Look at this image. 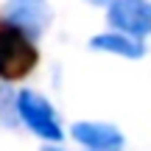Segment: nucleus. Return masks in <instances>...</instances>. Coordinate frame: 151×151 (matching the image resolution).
Wrapping results in <instances>:
<instances>
[{
	"instance_id": "7",
	"label": "nucleus",
	"mask_w": 151,
	"mask_h": 151,
	"mask_svg": "<svg viewBox=\"0 0 151 151\" xmlns=\"http://www.w3.org/2000/svg\"><path fill=\"white\" fill-rule=\"evenodd\" d=\"M90 3H106V0H90Z\"/></svg>"
},
{
	"instance_id": "1",
	"label": "nucleus",
	"mask_w": 151,
	"mask_h": 151,
	"mask_svg": "<svg viewBox=\"0 0 151 151\" xmlns=\"http://www.w3.org/2000/svg\"><path fill=\"white\" fill-rule=\"evenodd\" d=\"M37 65V48L31 34H25L11 20L0 22V78L17 81L28 76Z\"/></svg>"
},
{
	"instance_id": "2",
	"label": "nucleus",
	"mask_w": 151,
	"mask_h": 151,
	"mask_svg": "<svg viewBox=\"0 0 151 151\" xmlns=\"http://www.w3.org/2000/svg\"><path fill=\"white\" fill-rule=\"evenodd\" d=\"M17 112L25 120V126H31L42 140H48V143H59L62 140V129L56 123V112L42 95H37L31 90L20 92L17 95Z\"/></svg>"
},
{
	"instance_id": "3",
	"label": "nucleus",
	"mask_w": 151,
	"mask_h": 151,
	"mask_svg": "<svg viewBox=\"0 0 151 151\" xmlns=\"http://www.w3.org/2000/svg\"><path fill=\"white\" fill-rule=\"evenodd\" d=\"M109 22L118 31L143 39L151 34V3L148 0H112Z\"/></svg>"
},
{
	"instance_id": "5",
	"label": "nucleus",
	"mask_w": 151,
	"mask_h": 151,
	"mask_svg": "<svg viewBox=\"0 0 151 151\" xmlns=\"http://www.w3.org/2000/svg\"><path fill=\"white\" fill-rule=\"evenodd\" d=\"M73 137L81 146H87L92 151L120 148V143H123V134L109 123H76L73 126Z\"/></svg>"
},
{
	"instance_id": "8",
	"label": "nucleus",
	"mask_w": 151,
	"mask_h": 151,
	"mask_svg": "<svg viewBox=\"0 0 151 151\" xmlns=\"http://www.w3.org/2000/svg\"><path fill=\"white\" fill-rule=\"evenodd\" d=\"M45 151H56V148H45Z\"/></svg>"
},
{
	"instance_id": "6",
	"label": "nucleus",
	"mask_w": 151,
	"mask_h": 151,
	"mask_svg": "<svg viewBox=\"0 0 151 151\" xmlns=\"http://www.w3.org/2000/svg\"><path fill=\"white\" fill-rule=\"evenodd\" d=\"M90 48L95 50H104V53H115V56H126V59H140L146 50H143L140 39L137 37H129V34H101L90 42Z\"/></svg>"
},
{
	"instance_id": "4",
	"label": "nucleus",
	"mask_w": 151,
	"mask_h": 151,
	"mask_svg": "<svg viewBox=\"0 0 151 151\" xmlns=\"http://www.w3.org/2000/svg\"><path fill=\"white\" fill-rule=\"evenodd\" d=\"M6 17H9L14 25H20L25 34L37 37L39 31L48 22V3L45 0H9L6 6Z\"/></svg>"
}]
</instances>
